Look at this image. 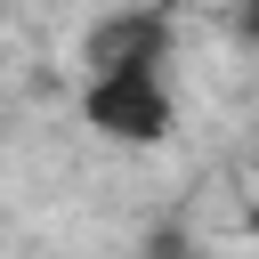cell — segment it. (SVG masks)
<instances>
[{
    "label": "cell",
    "instance_id": "obj_1",
    "mask_svg": "<svg viewBox=\"0 0 259 259\" xmlns=\"http://www.w3.org/2000/svg\"><path fill=\"white\" fill-rule=\"evenodd\" d=\"M170 81L162 65H97L89 89H81V121L113 146H162L170 138Z\"/></svg>",
    "mask_w": 259,
    "mask_h": 259
},
{
    "label": "cell",
    "instance_id": "obj_2",
    "mask_svg": "<svg viewBox=\"0 0 259 259\" xmlns=\"http://www.w3.org/2000/svg\"><path fill=\"white\" fill-rule=\"evenodd\" d=\"M170 57V16L162 8H113L89 40H81V65H162Z\"/></svg>",
    "mask_w": 259,
    "mask_h": 259
},
{
    "label": "cell",
    "instance_id": "obj_3",
    "mask_svg": "<svg viewBox=\"0 0 259 259\" xmlns=\"http://www.w3.org/2000/svg\"><path fill=\"white\" fill-rule=\"evenodd\" d=\"M251 8H259V0H251Z\"/></svg>",
    "mask_w": 259,
    "mask_h": 259
}]
</instances>
